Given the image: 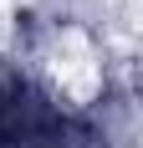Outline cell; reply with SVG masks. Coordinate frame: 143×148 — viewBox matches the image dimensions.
I'll list each match as a JSON object with an SVG mask.
<instances>
[{
	"label": "cell",
	"instance_id": "cell-1",
	"mask_svg": "<svg viewBox=\"0 0 143 148\" xmlns=\"http://www.w3.org/2000/svg\"><path fill=\"white\" fill-rule=\"evenodd\" d=\"M56 107L36 97L26 87H0V143L10 148H36L46 138H56Z\"/></svg>",
	"mask_w": 143,
	"mask_h": 148
}]
</instances>
